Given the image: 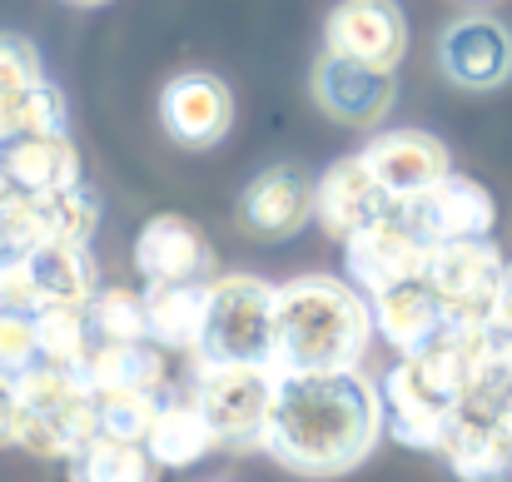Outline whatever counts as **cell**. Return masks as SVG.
<instances>
[{
	"instance_id": "1",
	"label": "cell",
	"mask_w": 512,
	"mask_h": 482,
	"mask_svg": "<svg viewBox=\"0 0 512 482\" xmlns=\"http://www.w3.org/2000/svg\"><path fill=\"white\" fill-rule=\"evenodd\" d=\"M383 393L358 373H279L264 453L299 478H343L363 468L383 438Z\"/></svg>"
},
{
	"instance_id": "2",
	"label": "cell",
	"mask_w": 512,
	"mask_h": 482,
	"mask_svg": "<svg viewBox=\"0 0 512 482\" xmlns=\"http://www.w3.org/2000/svg\"><path fill=\"white\" fill-rule=\"evenodd\" d=\"M368 294L334 274H304L279 284L274 299V368L299 373H358L373 343Z\"/></svg>"
},
{
	"instance_id": "3",
	"label": "cell",
	"mask_w": 512,
	"mask_h": 482,
	"mask_svg": "<svg viewBox=\"0 0 512 482\" xmlns=\"http://www.w3.org/2000/svg\"><path fill=\"white\" fill-rule=\"evenodd\" d=\"M279 284L254 274H214L204 289V338L194 363H274Z\"/></svg>"
},
{
	"instance_id": "4",
	"label": "cell",
	"mask_w": 512,
	"mask_h": 482,
	"mask_svg": "<svg viewBox=\"0 0 512 482\" xmlns=\"http://www.w3.org/2000/svg\"><path fill=\"white\" fill-rule=\"evenodd\" d=\"M194 403L214 423L224 448H264V428L274 413L279 393V368L274 363H194L189 378Z\"/></svg>"
},
{
	"instance_id": "5",
	"label": "cell",
	"mask_w": 512,
	"mask_h": 482,
	"mask_svg": "<svg viewBox=\"0 0 512 482\" xmlns=\"http://www.w3.org/2000/svg\"><path fill=\"white\" fill-rule=\"evenodd\" d=\"M503 269H508V259H503V249L493 239L428 244L423 284L443 304V319L448 323H488Z\"/></svg>"
},
{
	"instance_id": "6",
	"label": "cell",
	"mask_w": 512,
	"mask_h": 482,
	"mask_svg": "<svg viewBox=\"0 0 512 482\" xmlns=\"http://www.w3.org/2000/svg\"><path fill=\"white\" fill-rule=\"evenodd\" d=\"M378 393H383V428H388L393 443L418 448V453H438V448H443V433H448L458 403H453L448 388L433 378V368L423 363V353L398 358V363L383 373Z\"/></svg>"
},
{
	"instance_id": "7",
	"label": "cell",
	"mask_w": 512,
	"mask_h": 482,
	"mask_svg": "<svg viewBox=\"0 0 512 482\" xmlns=\"http://www.w3.org/2000/svg\"><path fill=\"white\" fill-rule=\"evenodd\" d=\"M423 264H428V244L403 224V214H383L373 224H363L353 239H343V269H348V284L363 289L368 299L373 294H388L398 284H413L423 279Z\"/></svg>"
},
{
	"instance_id": "8",
	"label": "cell",
	"mask_w": 512,
	"mask_h": 482,
	"mask_svg": "<svg viewBox=\"0 0 512 482\" xmlns=\"http://www.w3.org/2000/svg\"><path fill=\"white\" fill-rule=\"evenodd\" d=\"M403 224L423 239V244H458V239H488L493 224H498V204L493 194L468 179V174H448L443 184L423 189L418 199L398 204Z\"/></svg>"
},
{
	"instance_id": "9",
	"label": "cell",
	"mask_w": 512,
	"mask_h": 482,
	"mask_svg": "<svg viewBox=\"0 0 512 482\" xmlns=\"http://www.w3.org/2000/svg\"><path fill=\"white\" fill-rule=\"evenodd\" d=\"M324 50L368 70H398L408 55V20L398 0H339L324 25Z\"/></svg>"
},
{
	"instance_id": "10",
	"label": "cell",
	"mask_w": 512,
	"mask_h": 482,
	"mask_svg": "<svg viewBox=\"0 0 512 482\" xmlns=\"http://www.w3.org/2000/svg\"><path fill=\"white\" fill-rule=\"evenodd\" d=\"M358 155L393 204H408V199H418L423 189H433L453 174L448 145L428 130H378Z\"/></svg>"
},
{
	"instance_id": "11",
	"label": "cell",
	"mask_w": 512,
	"mask_h": 482,
	"mask_svg": "<svg viewBox=\"0 0 512 482\" xmlns=\"http://www.w3.org/2000/svg\"><path fill=\"white\" fill-rule=\"evenodd\" d=\"M319 179H309L299 164H269L259 169L239 194V224L254 239H294L314 224Z\"/></svg>"
},
{
	"instance_id": "12",
	"label": "cell",
	"mask_w": 512,
	"mask_h": 482,
	"mask_svg": "<svg viewBox=\"0 0 512 482\" xmlns=\"http://www.w3.org/2000/svg\"><path fill=\"white\" fill-rule=\"evenodd\" d=\"M309 90L319 100V110L339 125H353V130H373L388 110H393V75L388 70H368L358 60H343L334 50H324L314 60V75H309Z\"/></svg>"
},
{
	"instance_id": "13",
	"label": "cell",
	"mask_w": 512,
	"mask_h": 482,
	"mask_svg": "<svg viewBox=\"0 0 512 482\" xmlns=\"http://www.w3.org/2000/svg\"><path fill=\"white\" fill-rule=\"evenodd\" d=\"M438 65L458 90H498L512 75V30L498 15H458L438 40Z\"/></svg>"
},
{
	"instance_id": "14",
	"label": "cell",
	"mask_w": 512,
	"mask_h": 482,
	"mask_svg": "<svg viewBox=\"0 0 512 482\" xmlns=\"http://www.w3.org/2000/svg\"><path fill=\"white\" fill-rule=\"evenodd\" d=\"M135 274L145 284H209L214 279V249L184 214L145 219L135 239Z\"/></svg>"
},
{
	"instance_id": "15",
	"label": "cell",
	"mask_w": 512,
	"mask_h": 482,
	"mask_svg": "<svg viewBox=\"0 0 512 482\" xmlns=\"http://www.w3.org/2000/svg\"><path fill=\"white\" fill-rule=\"evenodd\" d=\"M160 120L170 130L174 145L184 150H209L229 135L234 125V95L219 75L209 70H184L165 85V100H160Z\"/></svg>"
},
{
	"instance_id": "16",
	"label": "cell",
	"mask_w": 512,
	"mask_h": 482,
	"mask_svg": "<svg viewBox=\"0 0 512 482\" xmlns=\"http://www.w3.org/2000/svg\"><path fill=\"white\" fill-rule=\"evenodd\" d=\"M398 204L383 194V184L373 179V169L363 164V155H348L339 160L324 179H319V199H314V219L329 239H353L363 224L393 214Z\"/></svg>"
},
{
	"instance_id": "17",
	"label": "cell",
	"mask_w": 512,
	"mask_h": 482,
	"mask_svg": "<svg viewBox=\"0 0 512 482\" xmlns=\"http://www.w3.org/2000/svg\"><path fill=\"white\" fill-rule=\"evenodd\" d=\"M25 269H30V284L40 294V309H90V299L105 289L90 244L50 239V244L25 254Z\"/></svg>"
},
{
	"instance_id": "18",
	"label": "cell",
	"mask_w": 512,
	"mask_h": 482,
	"mask_svg": "<svg viewBox=\"0 0 512 482\" xmlns=\"http://www.w3.org/2000/svg\"><path fill=\"white\" fill-rule=\"evenodd\" d=\"M368 309H373V333H378L398 358L423 353V348L448 328L443 304L433 299V289H428L423 279L398 284V289H388V294H373V299H368Z\"/></svg>"
},
{
	"instance_id": "19",
	"label": "cell",
	"mask_w": 512,
	"mask_h": 482,
	"mask_svg": "<svg viewBox=\"0 0 512 482\" xmlns=\"http://www.w3.org/2000/svg\"><path fill=\"white\" fill-rule=\"evenodd\" d=\"M5 179L25 194H65L85 184L80 155L70 145V135H25L5 145Z\"/></svg>"
},
{
	"instance_id": "20",
	"label": "cell",
	"mask_w": 512,
	"mask_h": 482,
	"mask_svg": "<svg viewBox=\"0 0 512 482\" xmlns=\"http://www.w3.org/2000/svg\"><path fill=\"white\" fill-rule=\"evenodd\" d=\"M145 448H150V458H155L160 473H165V468H194V463H204V458L219 453L224 443H219L214 423L204 418V408L194 403V393H165L160 418H155Z\"/></svg>"
},
{
	"instance_id": "21",
	"label": "cell",
	"mask_w": 512,
	"mask_h": 482,
	"mask_svg": "<svg viewBox=\"0 0 512 482\" xmlns=\"http://www.w3.org/2000/svg\"><path fill=\"white\" fill-rule=\"evenodd\" d=\"M438 453H443V463L453 468L458 482H508L512 478V453L493 418H473V413L458 408Z\"/></svg>"
},
{
	"instance_id": "22",
	"label": "cell",
	"mask_w": 512,
	"mask_h": 482,
	"mask_svg": "<svg viewBox=\"0 0 512 482\" xmlns=\"http://www.w3.org/2000/svg\"><path fill=\"white\" fill-rule=\"evenodd\" d=\"M80 373H85L90 393H115V388L165 393V383H170L165 348H155V343H90Z\"/></svg>"
},
{
	"instance_id": "23",
	"label": "cell",
	"mask_w": 512,
	"mask_h": 482,
	"mask_svg": "<svg viewBox=\"0 0 512 482\" xmlns=\"http://www.w3.org/2000/svg\"><path fill=\"white\" fill-rule=\"evenodd\" d=\"M100 438V413H95V393H80L75 403L55 408V413H20V433L15 448L35 453V458H80L85 443Z\"/></svg>"
},
{
	"instance_id": "24",
	"label": "cell",
	"mask_w": 512,
	"mask_h": 482,
	"mask_svg": "<svg viewBox=\"0 0 512 482\" xmlns=\"http://www.w3.org/2000/svg\"><path fill=\"white\" fill-rule=\"evenodd\" d=\"M204 289L209 284H145L150 343L165 353H199L204 338Z\"/></svg>"
},
{
	"instance_id": "25",
	"label": "cell",
	"mask_w": 512,
	"mask_h": 482,
	"mask_svg": "<svg viewBox=\"0 0 512 482\" xmlns=\"http://www.w3.org/2000/svg\"><path fill=\"white\" fill-rule=\"evenodd\" d=\"M70 482H160V463L150 458L145 443H125V438H90L80 458L65 463Z\"/></svg>"
},
{
	"instance_id": "26",
	"label": "cell",
	"mask_w": 512,
	"mask_h": 482,
	"mask_svg": "<svg viewBox=\"0 0 512 482\" xmlns=\"http://www.w3.org/2000/svg\"><path fill=\"white\" fill-rule=\"evenodd\" d=\"M45 80V65L25 35H0V140H15V115L25 95Z\"/></svg>"
},
{
	"instance_id": "27",
	"label": "cell",
	"mask_w": 512,
	"mask_h": 482,
	"mask_svg": "<svg viewBox=\"0 0 512 482\" xmlns=\"http://www.w3.org/2000/svg\"><path fill=\"white\" fill-rule=\"evenodd\" d=\"M95 343H150V314L145 294L135 289H100L85 309Z\"/></svg>"
},
{
	"instance_id": "28",
	"label": "cell",
	"mask_w": 512,
	"mask_h": 482,
	"mask_svg": "<svg viewBox=\"0 0 512 482\" xmlns=\"http://www.w3.org/2000/svg\"><path fill=\"white\" fill-rule=\"evenodd\" d=\"M35 338H40V363L55 368H85V353L95 343L85 309H40L35 314Z\"/></svg>"
},
{
	"instance_id": "29",
	"label": "cell",
	"mask_w": 512,
	"mask_h": 482,
	"mask_svg": "<svg viewBox=\"0 0 512 482\" xmlns=\"http://www.w3.org/2000/svg\"><path fill=\"white\" fill-rule=\"evenodd\" d=\"M165 393H140V388H115V393H95V413H100V433L125 438V443H145L155 418H160Z\"/></svg>"
},
{
	"instance_id": "30",
	"label": "cell",
	"mask_w": 512,
	"mask_h": 482,
	"mask_svg": "<svg viewBox=\"0 0 512 482\" xmlns=\"http://www.w3.org/2000/svg\"><path fill=\"white\" fill-rule=\"evenodd\" d=\"M15 388H20V408H25V413H55V408L75 403L80 393H90L85 373H75V368H55V363H35V368H25V373L15 378Z\"/></svg>"
},
{
	"instance_id": "31",
	"label": "cell",
	"mask_w": 512,
	"mask_h": 482,
	"mask_svg": "<svg viewBox=\"0 0 512 482\" xmlns=\"http://www.w3.org/2000/svg\"><path fill=\"white\" fill-rule=\"evenodd\" d=\"M50 204V234L55 239H70V244H90L95 229H100V199L80 184V189H65V194H45Z\"/></svg>"
},
{
	"instance_id": "32",
	"label": "cell",
	"mask_w": 512,
	"mask_h": 482,
	"mask_svg": "<svg viewBox=\"0 0 512 482\" xmlns=\"http://www.w3.org/2000/svg\"><path fill=\"white\" fill-rule=\"evenodd\" d=\"M25 135H65V95H60L50 80H40V85L25 95L20 115H15V140H25ZM5 145H10V140H5Z\"/></svg>"
},
{
	"instance_id": "33",
	"label": "cell",
	"mask_w": 512,
	"mask_h": 482,
	"mask_svg": "<svg viewBox=\"0 0 512 482\" xmlns=\"http://www.w3.org/2000/svg\"><path fill=\"white\" fill-rule=\"evenodd\" d=\"M40 363V338H35V319L30 314H5L0 309V373L20 378L25 368Z\"/></svg>"
},
{
	"instance_id": "34",
	"label": "cell",
	"mask_w": 512,
	"mask_h": 482,
	"mask_svg": "<svg viewBox=\"0 0 512 482\" xmlns=\"http://www.w3.org/2000/svg\"><path fill=\"white\" fill-rule=\"evenodd\" d=\"M0 309L5 314H40V294L30 284V269L25 259H0Z\"/></svg>"
},
{
	"instance_id": "35",
	"label": "cell",
	"mask_w": 512,
	"mask_h": 482,
	"mask_svg": "<svg viewBox=\"0 0 512 482\" xmlns=\"http://www.w3.org/2000/svg\"><path fill=\"white\" fill-rule=\"evenodd\" d=\"M20 388H15V378H5L0 373V448L5 443H15V433H20Z\"/></svg>"
},
{
	"instance_id": "36",
	"label": "cell",
	"mask_w": 512,
	"mask_h": 482,
	"mask_svg": "<svg viewBox=\"0 0 512 482\" xmlns=\"http://www.w3.org/2000/svg\"><path fill=\"white\" fill-rule=\"evenodd\" d=\"M488 328L503 333V338H512V259H508V269H503V279H498V299H493Z\"/></svg>"
},
{
	"instance_id": "37",
	"label": "cell",
	"mask_w": 512,
	"mask_h": 482,
	"mask_svg": "<svg viewBox=\"0 0 512 482\" xmlns=\"http://www.w3.org/2000/svg\"><path fill=\"white\" fill-rule=\"evenodd\" d=\"M498 433H503V443H508V453H512V398H508V408L498 413Z\"/></svg>"
},
{
	"instance_id": "38",
	"label": "cell",
	"mask_w": 512,
	"mask_h": 482,
	"mask_svg": "<svg viewBox=\"0 0 512 482\" xmlns=\"http://www.w3.org/2000/svg\"><path fill=\"white\" fill-rule=\"evenodd\" d=\"M70 5H110V0H70Z\"/></svg>"
},
{
	"instance_id": "39",
	"label": "cell",
	"mask_w": 512,
	"mask_h": 482,
	"mask_svg": "<svg viewBox=\"0 0 512 482\" xmlns=\"http://www.w3.org/2000/svg\"><path fill=\"white\" fill-rule=\"evenodd\" d=\"M0 164H5V140H0Z\"/></svg>"
},
{
	"instance_id": "40",
	"label": "cell",
	"mask_w": 512,
	"mask_h": 482,
	"mask_svg": "<svg viewBox=\"0 0 512 482\" xmlns=\"http://www.w3.org/2000/svg\"><path fill=\"white\" fill-rule=\"evenodd\" d=\"M0 259H5V244H0Z\"/></svg>"
}]
</instances>
